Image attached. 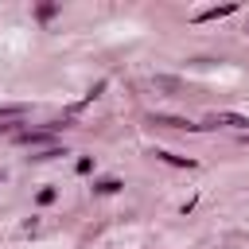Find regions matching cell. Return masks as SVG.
I'll list each match as a JSON object with an SVG mask.
<instances>
[{"label": "cell", "instance_id": "9", "mask_svg": "<svg viewBox=\"0 0 249 249\" xmlns=\"http://www.w3.org/2000/svg\"><path fill=\"white\" fill-rule=\"evenodd\" d=\"M0 183H4V171H0Z\"/></svg>", "mask_w": 249, "mask_h": 249}, {"label": "cell", "instance_id": "2", "mask_svg": "<svg viewBox=\"0 0 249 249\" xmlns=\"http://www.w3.org/2000/svg\"><path fill=\"white\" fill-rule=\"evenodd\" d=\"M16 140H19V144H27V148H43V152H51V148H54V140H51V132H31V128H23V132H16Z\"/></svg>", "mask_w": 249, "mask_h": 249}, {"label": "cell", "instance_id": "4", "mask_svg": "<svg viewBox=\"0 0 249 249\" xmlns=\"http://www.w3.org/2000/svg\"><path fill=\"white\" fill-rule=\"evenodd\" d=\"M152 156H156V160H163V163H171V167H195V160H187V156H175V152H163V148H156Z\"/></svg>", "mask_w": 249, "mask_h": 249}, {"label": "cell", "instance_id": "5", "mask_svg": "<svg viewBox=\"0 0 249 249\" xmlns=\"http://www.w3.org/2000/svg\"><path fill=\"white\" fill-rule=\"evenodd\" d=\"M148 121H152V124H163V128H198V124H187V121H179V117H163V113H152Z\"/></svg>", "mask_w": 249, "mask_h": 249}, {"label": "cell", "instance_id": "1", "mask_svg": "<svg viewBox=\"0 0 249 249\" xmlns=\"http://www.w3.org/2000/svg\"><path fill=\"white\" fill-rule=\"evenodd\" d=\"M218 124H226V128H237V132H249V117H241V113H210L198 128H218Z\"/></svg>", "mask_w": 249, "mask_h": 249}, {"label": "cell", "instance_id": "6", "mask_svg": "<svg viewBox=\"0 0 249 249\" xmlns=\"http://www.w3.org/2000/svg\"><path fill=\"white\" fill-rule=\"evenodd\" d=\"M93 191L97 195H117L121 191V179H101V183H93Z\"/></svg>", "mask_w": 249, "mask_h": 249}, {"label": "cell", "instance_id": "7", "mask_svg": "<svg viewBox=\"0 0 249 249\" xmlns=\"http://www.w3.org/2000/svg\"><path fill=\"white\" fill-rule=\"evenodd\" d=\"M35 202H39V206H51V202H54V187H43V191L35 195Z\"/></svg>", "mask_w": 249, "mask_h": 249}, {"label": "cell", "instance_id": "10", "mask_svg": "<svg viewBox=\"0 0 249 249\" xmlns=\"http://www.w3.org/2000/svg\"><path fill=\"white\" fill-rule=\"evenodd\" d=\"M245 31H249V27H245Z\"/></svg>", "mask_w": 249, "mask_h": 249}, {"label": "cell", "instance_id": "3", "mask_svg": "<svg viewBox=\"0 0 249 249\" xmlns=\"http://www.w3.org/2000/svg\"><path fill=\"white\" fill-rule=\"evenodd\" d=\"M226 16H233V4H222V8H206V12H198L195 19H198V23H210V19H226Z\"/></svg>", "mask_w": 249, "mask_h": 249}, {"label": "cell", "instance_id": "8", "mask_svg": "<svg viewBox=\"0 0 249 249\" xmlns=\"http://www.w3.org/2000/svg\"><path fill=\"white\" fill-rule=\"evenodd\" d=\"M23 113H27L23 105H4V109H0V117H12V121H16V117H23Z\"/></svg>", "mask_w": 249, "mask_h": 249}]
</instances>
